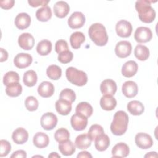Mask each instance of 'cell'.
<instances>
[{
    "label": "cell",
    "mask_w": 158,
    "mask_h": 158,
    "mask_svg": "<svg viewBox=\"0 0 158 158\" xmlns=\"http://www.w3.org/2000/svg\"><path fill=\"white\" fill-rule=\"evenodd\" d=\"M70 138L69 131L64 128L57 129L54 133V138L58 143H61L64 141L68 140Z\"/></svg>",
    "instance_id": "cell-39"
},
{
    "label": "cell",
    "mask_w": 158,
    "mask_h": 158,
    "mask_svg": "<svg viewBox=\"0 0 158 158\" xmlns=\"http://www.w3.org/2000/svg\"><path fill=\"white\" fill-rule=\"evenodd\" d=\"M19 79V75L16 72L9 71L4 75L3 83L4 85L7 86L11 83H18Z\"/></svg>",
    "instance_id": "cell-38"
},
{
    "label": "cell",
    "mask_w": 158,
    "mask_h": 158,
    "mask_svg": "<svg viewBox=\"0 0 158 158\" xmlns=\"http://www.w3.org/2000/svg\"><path fill=\"white\" fill-rule=\"evenodd\" d=\"M70 123L75 130L82 131L88 125V117L81 114L75 113L71 117Z\"/></svg>",
    "instance_id": "cell-7"
},
{
    "label": "cell",
    "mask_w": 158,
    "mask_h": 158,
    "mask_svg": "<svg viewBox=\"0 0 158 158\" xmlns=\"http://www.w3.org/2000/svg\"><path fill=\"white\" fill-rule=\"evenodd\" d=\"M59 150L60 152L65 156L72 155L75 152V146L74 144L69 139L59 143Z\"/></svg>",
    "instance_id": "cell-26"
},
{
    "label": "cell",
    "mask_w": 158,
    "mask_h": 158,
    "mask_svg": "<svg viewBox=\"0 0 158 158\" xmlns=\"http://www.w3.org/2000/svg\"><path fill=\"white\" fill-rule=\"evenodd\" d=\"M36 17L39 21H48L52 17V11L51 8L46 6L38 9L36 12Z\"/></svg>",
    "instance_id": "cell-32"
},
{
    "label": "cell",
    "mask_w": 158,
    "mask_h": 158,
    "mask_svg": "<svg viewBox=\"0 0 158 158\" xmlns=\"http://www.w3.org/2000/svg\"><path fill=\"white\" fill-rule=\"evenodd\" d=\"M135 141L136 146L141 149H147L153 145V140L151 136L145 133H138L136 135Z\"/></svg>",
    "instance_id": "cell-8"
},
{
    "label": "cell",
    "mask_w": 158,
    "mask_h": 158,
    "mask_svg": "<svg viewBox=\"0 0 158 158\" xmlns=\"http://www.w3.org/2000/svg\"><path fill=\"white\" fill-rule=\"evenodd\" d=\"M130 149L128 146L124 143L116 144L112 149V155L113 157H126L128 156Z\"/></svg>",
    "instance_id": "cell-20"
},
{
    "label": "cell",
    "mask_w": 158,
    "mask_h": 158,
    "mask_svg": "<svg viewBox=\"0 0 158 158\" xmlns=\"http://www.w3.org/2000/svg\"><path fill=\"white\" fill-rule=\"evenodd\" d=\"M100 106L105 110L110 111L115 109L117 106V100L112 96L103 95L100 99Z\"/></svg>",
    "instance_id": "cell-24"
},
{
    "label": "cell",
    "mask_w": 158,
    "mask_h": 158,
    "mask_svg": "<svg viewBox=\"0 0 158 158\" xmlns=\"http://www.w3.org/2000/svg\"><path fill=\"white\" fill-rule=\"evenodd\" d=\"M47 76L51 80H59L62 75V69L56 65H51L46 69Z\"/></svg>",
    "instance_id": "cell-36"
},
{
    "label": "cell",
    "mask_w": 158,
    "mask_h": 158,
    "mask_svg": "<svg viewBox=\"0 0 158 158\" xmlns=\"http://www.w3.org/2000/svg\"><path fill=\"white\" fill-rule=\"evenodd\" d=\"M1 58H0V62H2L4 61H6L8 58V52L6 50L4 49L3 48H1Z\"/></svg>",
    "instance_id": "cell-48"
},
{
    "label": "cell",
    "mask_w": 158,
    "mask_h": 158,
    "mask_svg": "<svg viewBox=\"0 0 158 158\" xmlns=\"http://www.w3.org/2000/svg\"><path fill=\"white\" fill-rule=\"evenodd\" d=\"M14 23L16 27L20 30L26 29L31 23V17L27 13H19L15 18Z\"/></svg>",
    "instance_id": "cell-16"
},
{
    "label": "cell",
    "mask_w": 158,
    "mask_h": 158,
    "mask_svg": "<svg viewBox=\"0 0 158 158\" xmlns=\"http://www.w3.org/2000/svg\"><path fill=\"white\" fill-rule=\"evenodd\" d=\"M19 46L24 50L31 49L35 44V39L29 33H22L18 38Z\"/></svg>",
    "instance_id": "cell-13"
},
{
    "label": "cell",
    "mask_w": 158,
    "mask_h": 158,
    "mask_svg": "<svg viewBox=\"0 0 158 158\" xmlns=\"http://www.w3.org/2000/svg\"><path fill=\"white\" fill-rule=\"evenodd\" d=\"M122 91L125 96L128 98H132L138 94V87L135 81H127L123 84Z\"/></svg>",
    "instance_id": "cell-15"
},
{
    "label": "cell",
    "mask_w": 158,
    "mask_h": 158,
    "mask_svg": "<svg viewBox=\"0 0 158 158\" xmlns=\"http://www.w3.org/2000/svg\"><path fill=\"white\" fill-rule=\"evenodd\" d=\"M136 41L139 43H147L152 38V33L151 29L146 27H139L136 28L134 34Z\"/></svg>",
    "instance_id": "cell-6"
},
{
    "label": "cell",
    "mask_w": 158,
    "mask_h": 158,
    "mask_svg": "<svg viewBox=\"0 0 158 158\" xmlns=\"http://www.w3.org/2000/svg\"><path fill=\"white\" fill-rule=\"evenodd\" d=\"M40 123L43 129L51 130L57 125V117L52 112H46L41 116Z\"/></svg>",
    "instance_id": "cell-5"
},
{
    "label": "cell",
    "mask_w": 158,
    "mask_h": 158,
    "mask_svg": "<svg viewBox=\"0 0 158 158\" xmlns=\"http://www.w3.org/2000/svg\"><path fill=\"white\" fill-rule=\"evenodd\" d=\"M33 61L32 56L27 53H19L14 59V65L19 69L27 68L31 65Z\"/></svg>",
    "instance_id": "cell-12"
},
{
    "label": "cell",
    "mask_w": 158,
    "mask_h": 158,
    "mask_svg": "<svg viewBox=\"0 0 158 158\" xmlns=\"http://www.w3.org/2000/svg\"><path fill=\"white\" fill-rule=\"evenodd\" d=\"M11 158H15V157H22V158H26L27 157V153L25 151L20 149L17 150L12 153V154L10 156Z\"/></svg>",
    "instance_id": "cell-47"
},
{
    "label": "cell",
    "mask_w": 158,
    "mask_h": 158,
    "mask_svg": "<svg viewBox=\"0 0 158 158\" xmlns=\"http://www.w3.org/2000/svg\"><path fill=\"white\" fill-rule=\"evenodd\" d=\"M73 57V54L70 51H64L58 55L57 59L62 64H67L70 62Z\"/></svg>",
    "instance_id": "cell-42"
},
{
    "label": "cell",
    "mask_w": 158,
    "mask_h": 158,
    "mask_svg": "<svg viewBox=\"0 0 158 158\" xmlns=\"http://www.w3.org/2000/svg\"><path fill=\"white\" fill-rule=\"evenodd\" d=\"M52 50V43L47 40L40 41L36 46V51L41 56L49 54Z\"/></svg>",
    "instance_id": "cell-33"
},
{
    "label": "cell",
    "mask_w": 158,
    "mask_h": 158,
    "mask_svg": "<svg viewBox=\"0 0 158 158\" xmlns=\"http://www.w3.org/2000/svg\"><path fill=\"white\" fill-rule=\"evenodd\" d=\"M132 46L130 42L128 41H121L117 43L115 52L117 57L125 58L129 56L131 52Z\"/></svg>",
    "instance_id": "cell-11"
},
{
    "label": "cell",
    "mask_w": 158,
    "mask_h": 158,
    "mask_svg": "<svg viewBox=\"0 0 158 158\" xmlns=\"http://www.w3.org/2000/svg\"><path fill=\"white\" fill-rule=\"evenodd\" d=\"M110 145V139L109 136L106 134H102L98 136L94 140V146L96 149L99 151H106Z\"/></svg>",
    "instance_id": "cell-29"
},
{
    "label": "cell",
    "mask_w": 158,
    "mask_h": 158,
    "mask_svg": "<svg viewBox=\"0 0 158 158\" xmlns=\"http://www.w3.org/2000/svg\"><path fill=\"white\" fill-rule=\"evenodd\" d=\"M14 4H15V1L14 0L1 1L0 2V7L4 9H9L14 6Z\"/></svg>",
    "instance_id": "cell-46"
},
{
    "label": "cell",
    "mask_w": 158,
    "mask_h": 158,
    "mask_svg": "<svg viewBox=\"0 0 158 158\" xmlns=\"http://www.w3.org/2000/svg\"><path fill=\"white\" fill-rule=\"evenodd\" d=\"M0 146V157H6L11 151V144L7 140L1 139Z\"/></svg>",
    "instance_id": "cell-43"
},
{
    "label": "cell",
    "mask_w": 158,
    "mask_h": 158,
    "mask_svg": "<svg viewBox=\"0 0 158 158\" xmlns=\"http://www.w3.org/2000/svg\"><path fill=\"white\" fill-rule=\"evenodd\" d=\"M12 138L13 141L17 144H24L28 139V131L23 128H18L13 131Z\"/></svg>",
    "instance_id": "cell-19"
},
{
    "label": "cell",
    "mask_w": 158,
    "mask_h": 158,
    "mask_svg": "<svg viewBox=\"0 0 158 158\" xmlns=\"http://www.w3.org/2000/svg\"><path fill=\"white\" fill-rule=\"evenodd\" d=\"M157 157V154L156 152H150L144 156V157Z\"/></svg>",
    "instance_id": "cell-50"
},
{
    "label": "cell",
    "mask_w": 158,
    "mask_h": 158,
    "mask_svg": "<svg viewBox=\"0 0 158 158\" xmlns=\"http://www.w3.org/2000/svg\"><path fill=\"white\" fill-rule=\"evenodd\" d=\"M134 54L138 60L144 61L147 60L149 57V50L144 45L138 44L135 48Z\"/></svg>",
    "instance_id": "cell-30"
},
{
    "label": "cell",
    "mask_w": 158,
    "mask_h": 158,
    "mask_svg": "<svg viewBox=\"0 0 158 158\" xmlns=\"http://www.w3.org/2000/svg\"><path fill=\"white\" fill-rule=\"evenodd\" d=\"M49 2V1H45V0H29L28 1V4H30V6H31V7H36L38 6H46L47 4H48V2Z\"/></svg>",
    "instance_id": "cell-45"
},
{
    "label": "cell",
    "mask_w": 158,
    "mask_h": 158,
    "mask_svg": "<svg viewBox=\"0 0 158 158\" xmlns=\"http://www.w3.org/2000/svg\"><path fill=\"white\" fill-rule=\"evenodd\" d=\"M38 93L43 98H49L54 93V86L49 81H44L41 82L38 87Z\"/></svg>",
    "instance_id": "cell-17"
},
{
    "label": "cell",
    "mask_w": 158,
    "mask_h": 158,
    "mask_svg": "<svg viewBox=\"0 0 158 158\" xmlns=\"http://www.w3.org/2000/svg\"><path fill=\"white\" fill-rule=\"evenodd\" d=\"M22 91V86L19 82L11 83L6 88V93L10 97H17L21 94Z\"/></svg>",
    "instance_id": "cell-35"
},
{
    "label": "cell",
    "mask_w": 158,
    "mask_h": 158,
    "mask_svg": "<svg viewBox=\"0 0 158 158\" xmlns=\"http://www.w3.org/2000/svg\"><path fill=\"white\" fill-rule=\"evenodd\" d=\"M117 89V84L112 79H106L100 85V90L103 95L113 96L116 93Z\"/></svg>",
    "instance_id": "cell-14"
},
{
    "label": "cell",
    "mask_w": 158,
    "mask_h": 158,
    "mask_svg": "<svg viewBox=\"0 0 158 158\" xmlns=\"http://www.w3.org/2000/svg\"><path fill=\"white\" fill-rule=\"evenodd\" d=\"M115 30L119 36L122 38H128L131 35L133 28L130 22L125 20H121L117 23Z\"/></svg>",
    "instance_id": "cell-9"
},
{
    "label": "cell",
    "mask_w": 158,
    "mask_h": 158,
    "mask_svg": "<svg viewBox=\"0 0 158 158\" xmlns=\"http://www.w3.org/2000/svg\"><path fill=\"white\" fill-rule=\"evenodd\" d=\"M85 41V36L81 31H75L70 36V43L71 46L74 49L80 48L81 44Z\"/></svg>",
    "instance_id": "cell-28"
},
{
    "label": "cell",
    "mask_w": 158,
    "mask_h": 158,
    "mask_svg": "<svg viewBox=\"0 0 158 158\" xmlns=\"http://www.w3.org/2000/svg\"><path fill=\"white\" fill-rule=\"evenodd\" d=\"M104 133V131L102 126L98 124H94L90 127L88 130V135H89L92 141H94L96 138Z\"/></svg>",
    "instance_id": "cell-37"
},
{
    "label": "cell",
    "mask_w": 158,
    "mask_h": 158,
    "mask_svg": "<svg viewBox=\"0 0 158 158\" xmlns=\"http://www.w3.org/2000/svg\"><path fill=\"white\" fill-rule=\"evenodd\" d=\"M38 77L36 72L33 70H27L24 73L23 77V82L28 87L35 86L37 82Z\"/></svg>",
    "instance_id": "cell-31"
},
{
    "label": "cell",
    "mask_w": 158,
    "mask_h": 158,
    "mask_svg": "<svg viewBox=\"0 0 158 158\" xmlns=\"http://www.w3.org/2000/svg\"><path fill=\"white\" fill-rule=\"evenodd\" d=\"M93 111V107L87 102H81L78 103L75 108L76 113L81 114L88 118L92 115Z\"/></svg>",
    "instance_id": "cell-34"
},
{
    "label": "cell",
    "mask_w": 158,
    "mask_h": 158,
    "mask_svg": "<svg viewBox=\"0 0 158 158\" xmlns=\"http://www.w3.org/2000/svg\"><path fill=\"white\" fill-rule=\"evenodd\" d=\"M151 2L148 0H138L135 3V9L138 13L139 19L144 23H149L155 19L156 12L151 7Z\"/></svg>",
    "instance_id": "cell-2"
},
{
    "label": "cell",
    "mask_w": 158,
    "mask_h": 158,
    "mask_svg": "<svg viewBox=\"0 0 158 158\" xmlns=\"http://www.w3.org/2000/svg\"><path fill=\"white\" fill-rule=\"evenodd\" d=\"M38 101L36 99V98H35L34 96H28L25 101V106L26 109L30 111V112H33L36 110L38 107Z\"/></svg>",
    "instance_id": "cell-40"
},
{
    "label": "cell",
    "mask_w": 158,
    "mask_h": 158,
    "mask_svg": "<svg viewBox=\"0 0 158 158\" xmlns=\"http://www.w3.org/2000/svg\"><path fill=\"white\" fill-rule=\"evenodd\" d=\"M127 110L133 115H140L144 111V106L140 101L133 100L127 104Z\"/></svg>",
    "instance_id": "cell-25"
},
{
    "label": "cell",
    "mask_w": 158,
    "mask_h": 158,
    "mask_svg": "<svg viewBox=\"0 0 158 158\" xmlns=\"http://www.w3.org/2000/svg\"><path fill=\"white\" fill-rule=\"evenodd\" d=\"M85 20V16L82 12H74L68 19V25L72 29H77L84 25Z\"/></svg>",
    "instance_id": "cell-10"
},
{
    "label": "cell",
    "mask_w": 158,
    "mask_h": 158,
    "mask_svg": "<svg viewBox=\"0 0 158 158\" xmlns=\"http://www.w3.org/2000/svg\"><path fill=\"white\" fill-rule=\"evenodd\" d=\"M129 118L127 114L123 110H118L114 115L110 124V130L116 136L123 135L127 130Z\"/></svg>",
    "instance_id": "cell-1"
},
{
    "label": "cell",
    "mask_w": 158,
    "mask_h": 158,
    "mask_svg": "<svg viewBox=\"0 0 158 158\" xmlns=\"http://www.w3.org/2000/svg\"><path fill=\"white\" fill-rule=\"evenodd\" d=\"M60 98L65 99L72 103L76 99V94L72 89L70 88H65L62 90L60 93Z\"/></svg>",
    "instance_id": "cell-41"
},
{
    "label": "cell",
    "mask_w": 158,
    "mask_h": 158,
    "mask_svg": "<svg viewBox=\"0 0 158 158\" xmlns=\"http://www.w3.org/2000/svg\"><path fill=\"white\" fill-rule=\"evenodd\" d=\"M138 69L137 63L134 60H128L126 62L122 67V74L127 78L134 76Z\"/></svg>",
    "instance_id": "cell-18"
},
{
    "label": "cell",
    "mask_w": 158,
    "mask_h": 158,
    "mask_svg": "<svg viewBox=\"0 0 158 158\" xmlns=\"http://www.w3.org/2000/svg\"><path fill=\"white\" fill-rule=\"evenodd\" d=\"M65 75L68 81L72 84L78 86H83L86 85L88 81L86 73L73 67H70L67 69Z\"/></svg>",
    "instance_id": "cell-4"
},
{
    "label": "cell",
    "mask_w": 158,
    "mask_h": 158,
    "mask_svg": "<svg viewBox=\"0 0 158 158\" xmlns=\"http://www.w3.org/2000/svg\"><path fill=\"white\" fill-rule=\"evenodd\" d=\"M78 158L79 157H92L91 154L88 152V151H81L80 152H79V154L77 155V156Z\"/></svg>",
    "instance_id": "cell-49"
},
{
    "label": "cell",
    "mask_w": 158,
    "mask_h": 158,
    "mask_svg": "<svg viewBox=\"0 0 158 158\" xmlns=\"http://www.w3.org/2000/svg\"><path fill=\"white\" fill-rule=\"evenodd\" d=\"M33 143L38 148H44L48 146L49 143V138L46 133L43 132H38L33 136Z\"/></svg>",
    "instance_id": "cell-23"
},
{
    "label": "cell",
    "mask_w": 158,
    "mask_h": 158,
    "mask_svg": "<svg viewBox=\"0 0 158 158\" xmlns=\"http://www.w3.org/2000/svg\"><path fill=\"white\" fill-rule=\"evenodd\" d=\"M88 35L92 41L97 46H105L108 41V35L106 28L101 23L92 24L88 29Z\"/></svg>",
    "instance_id": "cell-3"
},
{
    "label": "cell",
    "mask_w": 158,
    "mask_h": 158,
    "mask_svg": "<svg viewBox=\"0 0 158 158\" xmlns=\"http://www.w3.org/2000/svg\"><path fill=\"white\" fill-rule=\"evenodd\" d=\"M91 139L87 134H81L77 136L75 144L77 148L80 149H85L88 148L91 144Z\"/></svg>",
    "instance_id": "cell-27"
},
{
    "label": "cell",
    "mask_w": 158,
    "mask_h": 158,
    "mask_svg": "<svg viewBox=\"0 0 158 158\" xmlns=\"http://www.w3.org/2000/svg\"><path fill=\"white\" fill-rule=\"evenodd\" d=\"M54 12L56 17L64 18L67 15L70 11L69 5L63 1H59L54 5Z\"/></svg>",
    "instance_id": "cell-21"
},
{
    "label": "cell",
    "mask_w": 158,
    "mask_h": 158,
    "mask_svg": "<svg viewBox=\"0 0 158 158\" xmlns=\"http://www.w3.org/2000/svg\"><path fill=\"white\" fill-rule=\"evenodd\" d=\"M48 157H52V158H55V157H60V155H59L57 152H51L49 156H48Z\"/></svg>",
    "instance_id": "cell-51"
},
{
    "label": "cell",
    "mask_w": 158,
    "mask_h": 158,
    "mask_svg": "<svg viewBox=\"0 0 158 158\" xmlns=\"http://www.w3.org/2000/svg\"><path fill=\"white\" fill-rule=\"evenodd\" d=\"M69 46L67 42L64 40H59L55 44V51L57 54H60L64 51H68Z\"/></svg>",
    "instance_id": "cell-44"
},
{
    "label": "cell",
    "mask_w": 158,
    "mask_h": 158,
    "mask_svg": "<svg viewBox=\"0 0 158 158\" xmlns=\"http://www.w3.org/2000/svg\"><path fill=\"white\" fill-rule=\"evenodd\" d=\"M55 107L56 111L62 115H67L72 110V103L60 98L56 102Z\"/></svg>",
    "instance_id": "cell-22"
}]
</instances>
